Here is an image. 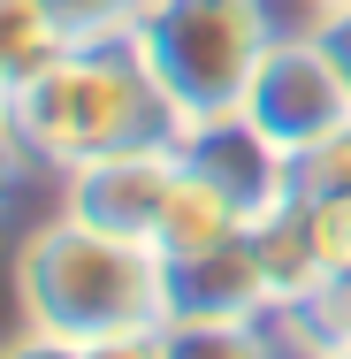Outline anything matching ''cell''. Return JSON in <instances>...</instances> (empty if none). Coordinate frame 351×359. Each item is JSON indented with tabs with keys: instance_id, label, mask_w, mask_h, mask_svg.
Wrapping results in <instances>:
<instances>
[{
	"instance_id": "cell-7",
	"label": "cell",
	"mask_w": 351,
	"mask_h": 359,
	"mask_svg": "<svg viewBox=\"0 0 351 359\" xmlns=\"http://www.w3.org/2000/svg\"><path fill=\"white\" fill-rule=\"evenodd\" d=\"M145 0H46V15L62 23L69 46H99V39H130Z\"/></svg>"
},
{
	"instance_id": "cell-3",
	"label": "cell",
	"mask_w": 351,
	"mask_h": 359,
	"mask_svg": "<svg viewBox=\"0 0 351 359\" xmlns=\"http://www.w3.org/2000/svg\"><path fill=\"white\" fill-rule=\"evenodd\" d=\"M268 46L275 31L260 0H145L130 23V54L153 76L160 107L176 115V130L207 115H237Z\"/></svg>"
},
{
	"instance_id": "cell-10",
	"label": "cell",
	"mask_w": 351,
	"mask_h": 359,
	"mask_svg": "<svg viewBox=\"0 0 351 359\" xmlns=\"http://www.w3.org/2000/svg\"><path fill=\"white\" fill-rule=\"evenodd\" d=\"M15 161H23V145H15V123H8V107H0V191H8V176H15Z\"/></svg>"
},
{
	"instance_id": "cell-4",
	"label": "cell",
	"mask_w": 351,
	"mask_h": 359,
	"mask_svg": "<svg viewBox=\"0 0 351 359\" xmlns=\"http://www.w3.org/2000/svg\"><path fill=\"white\" fill-rule=\"evenodd\" d=\"M176 184H184L176 138H138V145H115V153L76 161L69 176H62V215L153 245V229H160V215H168Z\"/></svg>"
},
{
	"instance_id": "cell-5",
	"label": "cell",
	"mask_w": 351,
	"mask_h": 359,
	"mask_svg": "<svg viewBox=\"0 0 351 359\" xmlns=\"http://www.w3.org/2000/svg\"><path fill=\"white\" fill-rule=\"evenodd\" d=\"M245 115L282 145V153H305V145L351 130V84L329 62V46L305 31V39H275L260 54V76L245 92Z\"/></svg>"
},
{
	"instance_id": "cell-11",
	"label": "cell",
	"mask_w": 351,
	"mask_h": 359,
	"mask_svg": "<svg viewBox=\"0 0 351 359\" xmlns=\"http://www.w3.org/2000/svg\"><path fill=\"white\" fill-rule=\"evenodd\" d=\"M305 8H313V15H321V8H336V0H305Z\"/></svg>"
},
{
	"instance_id": "cell-8",
	"label": "cell",
	"mask_w": 351,
	"mask_h": 359,
	"mask_svg": "<svg viewBox=\"0 0 351 359\" xmlns=\"http://www.w3.org/2000/svg\"><path fill=\"white\" fill-rule=\"evenodd\" d=\"M313 39L329 46V62H336L344 84H351V0H336V8H321V15H313Z\"/></svg>"
},
{
	"instance_id": "cell-1",
	"label": "cell",
	"mask_w": 351,
	"mask_h": 359,
	"mask_svg": "<svg viewBox=\"0 0 351 359\" xmlns=\"http://www.w3.org/2000/svg\"><path fill=\"white\" fill-rule=\"evenodd\" d=\"M8 283H15V306H23V329L62 337V344H107V337L168 321L160 252L138 245V237L92 229L76 215H54L23 237Z\"/></svg>"
},
{
	"instance_id": "cell-9",
	"label": "cell",
	"mask_w": 351,
	"mask_h": 359,
	"mask_svg": "<svg viewBox=\"0 0 351 359\" xmlns=\"http://www.w3.org/2000/svg\"><path fill=\"white\" fill-rule=\"evenodd\" d=\"M0 359H84V344H62V337H39V329H23L15 344H0Z\"/></svg>"
},
{
	"instance_id": "cell-6",
	"label": "cell",
	"mask_w": 351,
	"mask_h": 359,
	"mask_svg": "<svg viewBox=\"0 0 351 359\" xmlns=\"http://www.w3.org/2000/svg\"><path fill=\"white\" fill-rule=\"evenodd\" d=\"M62 46L69 39L46 15V0H0V92H15L23 76H39Z\"/></svg>"
},
{
	"instance_id": "cell-2",
	"label": "cell",
	"mask_w": 351,
	"mask_h": 359,
	"mask_svg": "<svg viewBox=\"0 0 351 359\" xmlns=\"http://www.w3.org/2000/svg\"><path fill=\"white\" fill-rule=\"evenodd\" d=\"M23 161H46L69 176L76 161L115 153L138 138H176V115L160 107L153 76L138 69L130 39H99V46H62L39 76H23L15 92H0Z\"/></svg>"
}]
</instances>
